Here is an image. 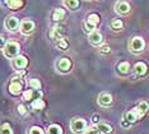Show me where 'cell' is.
Segmentation results:
<instances>
[{
    "label": "cell",
    "instance_id": "obj_13",
    "mask_svg": "<svg viewBox=\"0 0 149 134\" xmlns=\"http://www.w3.org/2000/svg\"><path fill=\"white\" fill-rule=\"evenodd\" d=\"M147 70H148V67H147V64L143 63V61H139V63H136L134 65V73L136 74V75H144L145 73H147Z\"/></svg>",
    "mask_w": 149,
    "mask_h": 134
},
{
    "label": "cell",
    "instance_id": "obj_35",
    "mask_svg": "<svg viewBox=\"0 0 149 134\" xmlns=\"http://www.w3.org/2000/svg\"><path fill=\"white\" fill-rule=\"evenodd\" d=\"M92 121L94 123V124H97V123L100 121V116H98L97 114H96V115H93V116H92Z\"/></svg>",
    "mask_w": 149,
    "mask_h": 134
},
{
    "label": "cell",
    "instance_id": "obj_19",
    "mask_svg": "<svg viewBox=\"0 0 149 134\" xmlns=\"http://www.w3.org/2000/svg\"><path fill=\"white\" fill-rule=\"evenodd\" d=\"M129 69H130V65H129L127 61H123V63H120L117 65V72L120 74H126Z\"/></svg>",
    "mask_w": 149,
    "mask_h": 134
},
{
    "label": "cell",
    "instance_id": "obj_7",
    "mask_svg": "<svg viewBox=\"0 0 149 134\" xmlns=\"http://www.w3.org/2000/svg\"><path fill=\"white\" fill-rule=\"evenodd\" d=\"M27 64H28V60H27L26 56H23V55H18L17 58L13 59V67L15 68V69H23V68L27 67Z\"/></svg>",
    "mask_w": 149,
    "mask_h": 134
},
{
    "label": "cell",
    "instance_id": "obj_28",
    "mask_svg": "<svg viewBox=\"0 0 149 134\" xmlns=\"http://www.w3.org/2000/svg\"><path fill=\"white\" fill-rule=\"evenodd\" d=\"M23 100H26V101L33 100V89H27L24 93H23Z\"/></svg>",
    "mask_w": 149,
    "mask_h": 134
},
{
    "label": "cell",
    "instance_id": "obj_2",
    "mask_svg": "<svg viewBox=\"0 0 149 134\" xmlns=\"http://www.w3.org/2000/svg\"><path fill=\"white\" fill-rule=\"evenodd\" d=\"M129 46H130V50L133 51V53H140V51L144 50L145 42L141 37H133L130 43H129Z\"/></svg>",
    "mask_w": 149,
    "mask_h": 134
},
{
    "label": "cell",
    "instance_id": "obj_27",
    "mask_svg": "<svg viewBox=\"0 0 149 134\" xmlns=\"http://www.w3.org/2000/svg\"><path fill=\"white\" fill-rule=\"evenodd\" d=\"M56 46H57V49L65 51V50L68 49V41H66V40H64V39L59 40V41H57V43H56Z\"/></svg>",
    "mask_w": 149,
    "mask_h": 134
},
{
    "label": "cell",
    "instance_id": "obj_12",
    "mask_svg": "<svg viewBox=\"0 0 149 134\" xmlns=\"http://www.w3.org/2000/svg\"><path fill=\"white\" fill-rule=\"evenodd\" d=\"M88 39H89V42L93 43V45H100L101 42H102L103 37L102 35H101L98 31H93V32L89 33V36H88Z\"/></svg>",
    "mask_w": 149,
    "mask_h": 134
},
{
    "label": "cell",
    "instance_id": "obj_11",
    "mask_svg": "<svg viewBox=\"0 0 149 134\" xmlns=\"http://www.w3.org/2000/svg\"><path fill=\"white\" fill-rule=\"evenodd\" d=\"M98 104L101 106H110L112 104V96L110 93H106V92H104V93H101L98 96Z\"/></svg>",
    "mask_w": 149,
    "mask_h": 134
},
{
    "label": "cell",
    "instance_id": "obj_25",
    "mask_svg": "<svg viewBox=\"0 0 149 134\" xmlns=\"http://www.w3.org/2000/svg\"><path fill=\"white\" fill-rule=\"evenodd\" d=\"M111 27H112V29H115V31H120V29H123L124 23L121 19H113L112 22H111Z\"/></svg>",
    "mask_w": 149,
    "mask_h": 134
},
{
    "label": "cell",
    "instance_id": "obj_22",
    "mask_svg": "<svg viewBox=\"0 0 149 134\" xmlns=\"http://www.w3.org/2000/svg\"><path fill=\"white\" fill-rule=\"evenodd\" d=\"M47 134H63V129L61 126L54 124V125H50L47 128Z\"/></svg>",
    "mask_w": 149,
    "mask_h": 134
},
{
    "label": "cell",
    "instance_id": "obj_30",
    "mask_svg": "<svg viewBox=\"0 0 149 134\" xmlns=\"http://www.w3.org/2000/svg\"><path fill=\"white\" fill-rule=\"evenodd\" d=\"M28 134H45V133H43V130L40 128V126H32V128L29 129Z\"/></svg>",
    "mask_w": 149,
    "mask_h": 134
},
{
    "label": "cell",
    "instance_id": "obj_8",
    "mask_svg": "<svg viewBox=\"0 0 149 134\" xmlns=\"http://www.w3.org/2000/svg\"><path fill=\"white\" fill-rule=\"evenodd\" d=\"M9 92L12 95H19L22 92V83L21 81H17V78H12V82L9 84Z\"/></svg>",
    "mask_w": 149,
    "mask_h": 134
},
{
    "label": "cell",
    "instance_id": "obj_24",
    "mask_svg": "<svg viewBox=\"0 0 149 134\" xmlns=\"http://www.w3.org/2000/svg\"><path fill=\"white\" fill-rule=\"evenodd\" d=\"M43 107H45V102H43L41 98L33 100V102H32V109H35V110H42Z\"/></svg>",
    "mask_w": 149,
    "mask_h": 134
},
{
    "label": "cell",
    "instance_id": "obj_10",
    "mask_svg": "<svg viewBox=\"0 0 149 134\" xmlns=\"http://www.w3.org/2000/svg\"><path fill=\"white\" fill-rule=\"evenodd\" d=\"M139 118H140V116H139L136 109L130 110V111H127L126 114L124 115V120H125V121H127L129 124H133V123H135Z\"/></svg>",
    "mask_w": 149,
    "mask_h": 134
},
{
    "label": "cell",
    "instance_id": "obj_18",
    "mask_svg": "<svg viewBox=\"0 0 149 134\" xmlns=\"http://www.w3.org/2000/svg\"><path fill=\"white\" fill-rule=\"evenodd\" d=\"M64 17H65V10L61 8H57L52 12V18L54 20H61Z\"/></svg>",
    "mask_w": 149,
    "mask_h": 134
},
{
    "label": "cell",
    "instance_id": "obj_29",
    "mask_svg": "<svg viewBox=\"0 0 149 134\" xmlns=\"http://www.w3.org/2000/svg\"><path fill=\"white\" fill-rule=\"evenodd\" d=\"M83 27H84V31H86V32H88V33L93 32V31H94V28H96V27H94L93 25H91V23H88L87 20H86V22H84Z\"/></svg>",
    "mask_w": 149,
    "mask_h": 134
},
{
    "label": "cell",
    "instance_id": "obj_14",
    "mask_svg": "<svg viewBox=\"0 0 149 134\" xmlns=\"http://www.w3.org/2000/svg\"><path fill=\"white\" fill-rule=\"evenodd\" d=\"M60 35H61V27L59 25H55L49 32L50 39H52V40H61V36Z\"/></svg>",
    "mask_w": 149,
    "mask_h": 134
},
{
    "label": "cell",
    "instance_id": "obj_1",
    "mask_svg": "<svg viewBox=\"0 0 149 134\" xmlns=\"http://www.w3.org/2000/svg\"><path fill=\"white\" fill-rule=\"evenodd\" d=\"M19 51H21V46H19L18 42L15 41H9V42L5 43V46L3 47V53H4L5 58L8 59H14L19 55Z\"/></svg>",
    "mask_w": 149,
    "mask_h": 134
},
{
    "label": "cell",
    "instance_id": "obj_33",
    "mask_svg": "<svg viewBox=\"0 0 149 134\" xmlns=\"http://www.w3.org/2000/svg\"><path fill=\"white\" fill-rule=\"evenodd\" d=\"M17 110H18V114H21V115H26V112H27V110L23 105H18Z\"/></svg>",
    "mask_w": 149,
    "mask_h": 134
},
{
    "label": "cell",
    "instance_id": "obj_9",
    "mask_svg": "<svg viewBox=\"0 0 149 134\" xmlns=\"http://www.w3.org/2000/svg\"><path fill=\"white\" fill-rule=\"evenodd\" d=\"M115 10L121 15L127 14V13L130 12V5H129V3L124 1V0H120V1H117L116 6H115Z\"/></svg>",
    "mask_w": 149,
    "mask_h": 134
},
{
    "label": "cell",
    "instance_id": "obj_5",
    "mask_svg": "<svg viewBox=\"0 0 149 134\" xmlns=\"http://www.w3.org/2000/svg\"><path fill=\"white\" fill-rule=\"evenodd\" d=\"M19 29H21V32L23 35H31V33H33V31H35V23L29 19H26L23 22H21Z\"/></svg>",
    "mask_w": 149,
    "mask_h": 134
},
{
    "label": "cell",
    "instance_id": "obj_21",
    "mask_svg": "<svg viewBox=\"0 0 149 134\" xmlns=\"http://www.w3.org/2000/svg\"><path fill=\"white\" fill-rule=\"evenodd\" d=\"M64 5L72 10H75L79 6V0H64Z\"/></svg>",
    "mask_w": 149,
    "mask_h": 134
},
{
    "label": "cell",
    "instance_id": "obj_3",
    "mask_svg": "<svg viewBox=\"0 0 149 134\" xmlns=\"http://www.w3.org/2000/svg\"><path fill=\"white\" fill-rule=\"evenodd\" d=\"M72 130L77 134H80V133H84L87 130V121L84 119H74L72 121Z\"/></svg>",
    "mask_w": 149,
    "mask_h": 134
},
{
    "label": "cell",
    "instance_id": "obj_32",
    "mask_svg": "<svg viewBox=\"0 0 149 134\" xmlns=\"http://www.w3.org/2000/svg\"><path fill=\"white\" fill-rule=\"evenodd\" d=\"M100 51L102 54H108V53H111V47L108 46V45H102V46H101V49H100Z\"/></svg>",
    "mask_w": 149,
    "mask_h": 134
},
{
    "label": "cell",
    "instance_id": "obj_6",
    "mask_svg": "<svg viewBox=\"0 0 149 134\" xmlns=\"http://www.w3.org/2000/svg\"><path fill=\"white\" fill-rule=\"evenodd\" d=\"M70 67H72V63L68 58H61L56 61V68L59 72H63V73H66V72L70 70Z\"/></svg>",
    "mask_w": 149,
    "mask_h": 134
},
{
    "label": "cell",
    "instance_id": "obj_16",
    "mask_svg": "<svg viewBox=\"0 0 149 134\" xmlns=\"http://www.w3.org/2000/svg\"><path fill=\"white\" fill-rule=\"evenodd\" d=\"M97 128H98V130H100L102 134H112V132H113L112 126L106 124V123H98Z\"/></svg>",
    "mask_w": 149,
    "mask_h": 134
},
{
    "label": "cell",
    "instance_id": "obj_26",
    "mask_svg": "<svg viewBox=\"0 0 149 134\" xmlns=\"http://www.w3.org/2000/svg\"><path fill=\"white\" fill-rule=\"evenodd\" d=\"M0 134H13V130L8 124H4L0 126Z\"/></svg>",
    "mask_w": 149,
    "mask_h": 134
},
{
    "label": "cell",
    "instance_id": "obj_34",
    "mask_svg": "<svg viewBox=\"0 0 149 134\" xmlns=\"http://www.w3.org/2000/svg\"><path fill=\"white\" fill-rule=\"evenodd\" d=\"M5 37L3 36V35H0V49H1V47H4L5 46Z\"/></svg>",
    "mask_w": 149,
    "mask_h": 134
},
{
    "label": "cell",
    "instance_id": "obj_17",
    "mask_svg": "<svg viewBox=\"0 0 149 134\" xmlns=\"http://www.w3.org/2000/svg\"><path fill=\"white\" fill-rule=\"evenodd\" d=\"M135 109H136V111H138L139 116L141 118V116H144V115L148 112V110H149V105H148L145 101H143V102H140V104H139Z\"/></svg>",
    "mask_w": 149,
    "mask_h": 134
},
{
    "label": "cell",
    "instance_id": "obj_23",
    "mask_svg": "<svg viewBox=\"0 0 149 134\" xmlns=\"http://www.w3.org/2000/svg\"><path fill=\"white\" fill-rule=\"evenodd\" d=\"M28 87L33 89V91H37V89L41 88V83H40L38 79H36V78H33V79H29L28 81Z\"/></svg>",
    "mask_w": 149,
    "mask_h": 134
},
{
    "label": "cell",
    "instance_id": "obj_31",
    "mask_svg": "<svg viewBox=\"0 0 149 134\" xmlns=\"http://www.w3.org/2000/svg\"><path fill=\"white\" fill-rule=\"evenodd\" d=\"M84 134H100V130H98L97 126H91L84 132Z\"/></svg>",
    "mask_w": 149,
    "mask_h": 134
},
{
    "label": "cell",
    "instance_id": "obj_20",
    "mask_svg": "<svg viewBox=\"0 0 149 134\" xmlns=\"http://www.w3.org/2000/svg\"><path fill=\"white\" fill-rule=\"evenodd\" d=\"M100 20H101L100 15H98L97 13H92V14H89V15H88L87 22H88V23H91V25H93L94 27H96V26L98 25V23H100Z\"/></svg>",
    "mask_w": 149,
    "mask_h": 134
},
{
    "label": "cell",
    "instance_id": "obj_36",
    "mask_svg": "<svg viewBox=\"0 0 149 134\" xmlns=\"http://www.w3.org/2000/svg\"><path fill=\"white\" fill-rule=\"evenodd\" d=\"M121 125H123V126H125V128H126V126H129L130 124H129L127 121H125V120H123V123H121Z\"/></svg>",
    "mask_w": 149,
    "mask_h": 134
},
{
    "label": "cell",
    "instance_id": "obj_4",
    "mask_svg": "<svg viewBox=\"0 0 149 134\" xmlns=\"http://www.w3.org/2000/svg\"><path fill=\"white\" fill-rule=\"evenodd\" d=\"M5 28L8 31H10V32H15L17 29L19 28V26H21V23H19V19L17 18V17H8V18L5 19Z\"/></svg>",
    "mask_w": 149,
    "mask_h": 134
},
{
    "label": "cell",
    "instance_id": "obj_15",
    "mask_svg": "<svg viewBox=\"0 0 149 134\" xmlns=\"http://www.w3.org/2000/svg\"><path fill=\"white\" fill-rule=\"evenodd\" d=\"M6 5L12 10L21 9L23 6V0H6Z\"/></svg>",
    "mask_w": 149,
    "mask_h": 134
}]
</instances>
